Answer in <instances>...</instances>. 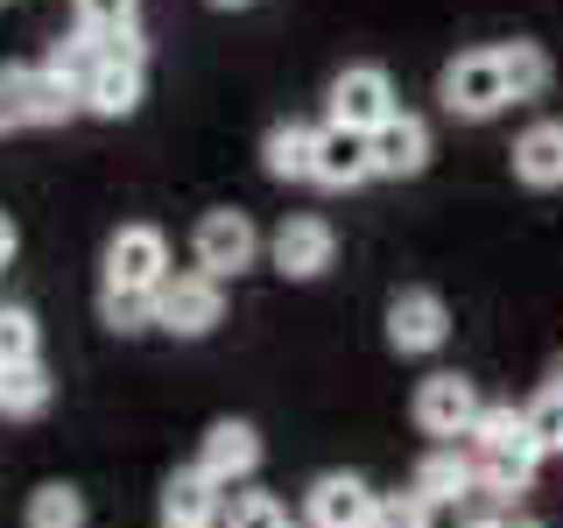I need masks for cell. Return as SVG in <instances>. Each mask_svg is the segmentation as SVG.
Returning a JSON list of instances; mask_svg holds the SVG:
<instances>
[{
    "label": "cell",
    "mask_w": 563,
    "mask_h": 528,
    "mask_svg": "<svg viewBox=\"0 0 563 528\" xmlns=\"http://www.w3.org/2000/svg\"><path fill=\"white\" fill-rule=\"evenodd\" d=\"M528 430H536L542 458H563V374L536 387V402H528Z\"/></svg>",
    "instance_id": "4316f807"
},
{
    "label": "cell",
    "mask_w": 563,
    "mask_h": 528,
    "mask_svg": "<svg viewBox=\"0 0 563 528\" xmlns=\"http://www.w3.org/2000/svg\"><path fill=\"white\" fill-rule=\"evenodd\" d=\"M225 515V486L205 480L198 465H176L163 480V521H190V528H219Z\"/></svg>",
    "instance_id": "e0dca14e"
},
{
    "label": "cell",
    "mask_w": 563,
    "mask_h": 528,
    "mask_svg": "<svg viewBox=\"0 0 563 528\" xmlns=\"http://www.w3.org/2000/svg\"><path fill=\"white\" fill-rule=\"evenodd\" d=\"M85 521H92V507L70 480H43L22 507V528H85Z\"/></svg>",
    "instance_id": "7402d4cb"
},
{
    "label": "cell",
    "mask_w": 563,
    "mask_h": 528,
    "mask_svg": "<svg viewBox=\"0 0 563 528\" xmlns=\"http://www.w3.org/2000/svg\"><path fill=\"white\" fill-rule=\"evenodd\" d=\"M310 184H317V190H360V184H374V155H366V134L317 128V163H310Z\"/></svg>",
    "instance_id": "5bb4252c"
},
{
    "label": "cell",
    "mask_w": 563,
    "mask_h": 528,
    "mask_svg": "<svg viewBox=\"0 0 563 528\" xmlns=\"http://www.w3.org/2000/svg\"><path fill=\"white\" fill-rule=\"evenodd\" d=\"M409 486L430 507H472L479 501V458H472V444H437V451H422Z\"/></svg>",
    "instance_id": "7c38bea8"
},
{
    "label": "cell",
    "mask_w": 563,
    "mask_h": 528,
    "mask_svg": "<svg viewBox=\"0 0 563 528\" xmlns=\"http://www.w3.org/2000/svg\"><path fill=\"white\" fill-rule=\"evenodd\" d=\"M43 64H49V70H57V78H70V85H85V78H92V70H99L106 57H99V35H85V29H70V35H57V43H49V50H43Z\"/></svg>",
    "instance_id": "484cf974"
},
{
    "label": "cell",
    "mask_w": 563,
    "mask_h": 528,
    "mask_svg": "<svg viewBox=\"0 0 563 528\" xmlns=\"http://www.w3.org/2000/svg\"><path fill=\"white\" fill-rule=\"evenodd\" d=\"M493 50H500V70H507V92H515V106H536L542 92H550L556 64H550V50H542V43L515 35V43H493Z\"/></svg>",
    "instance_id": "ffe728a7"
},
{
    "label": "cell",
    "mask_w": 563,
    "mask_h": 528,
    "mask_svg": "<svg viewBox=\"0 0 563 528\" xmlns=\"http://www.w3.org/2000/svg\"><path fill=\"white\" fill-rule=\"evenodd\" d=\"M29 128V64H0V134Z\"/></svg>",
    "instance_id": "f1b7e54d"
},
{
    "label": "cell",
    "mask_w": 563,
    "mask_h": 528,
    "mask_svg": "<svg viewBox=\"0 0 563 528\" xmlns=\"http://www.w3.org/2000/svg\"><path fill=\"white\" fill-rule=\"evenodd\" d=\"M85 35H120V29H141V0H70Z\"/></svg>",
    "instance_id": "83f0119b"
},
{
    "label": "cell",
    "mask_w": 563,
    "mask_h": 528,
    "mask_svg": "<svg viewBox=\"0 0 563 528\" xmlns=\"http://www.w3.org/2000/svg\"><path fill=\"white\" fill-rule=\"evenodd\" d=\"M374 528H430V501H422L416 486H401V493H380V507H374Z\"/></svg>",
    "instance_id": "f546056e"
},
{
    "label": "cell",
    "mask_w": 563,
    "mask_h": 528,
    "mask_svg": "<svg viewBox=\"0 0 563 528\" xmlns=\"http://www.w3.org/2000/svg\"><path fill=\"white\" fill-rule=\"evenodd\" d=\"M507 169L521 190H563V120H528L507 148Z\"/></svg>",
    "instance_id": "4fadbf2b"
},
{
    "label": "cell",
    "mask_w": 563,
    "mask_h": 528,
    "mask_svg": "<svg viewBox=\"0 0 563 528\" xmlns=\"http://www.w3.org/2000/svg\"><path fill=\"white\" fill-rule=\"evenodd\" d=\"M57 402V381H49V366L35 360V366H14V374H0V416L8 422H35Z\"/></svg>",
    "instance_id": "44dd1931"
},
{
    "label": "cell",
    "mask_w": 563,
    "mask_h": 528,
    "mask_svg": "<svg viewBox=\"0 0 563 528\" xmlns=\"http://www.w3.org/2000/svg\"><path fill=\"white\" fill-rule=\"evenodd\" d=\"M437 106H444L451 120H465V128H486V120H500L515 92H507V70H500V50H457V57L437 70Z\"/></svg>",
    "instance_id": "6da1fadb"
},
{
    "label": "cell",
    "mask_w": 563,
    "mask_h": 528,
    "mask_svg": "<svg viewBox=\"0 0 563 528\" xmlns=\"http://www.w3.org/2000/svg\"><path fill=\"white\" fill-rule=\"evenodd\" d=\"M401 106H395V78L380 64H345L339 78L324 85V128H345V134H374L387 128Z\"/></svg>",
    "instance_id": "3957f363"
},
{
    "label": "cell",
    "mask_w": 563,
    "mask_h": 528,
    "mask_svg": "<svg viewBox=\"0 0 563 528\" xmlns=\"http://www.w3.org/2000/svg\"><path fill=\"white\" fill-rule=\"evenodd\" d=\"M0 8H8V0H0Z\"/></svg>",
    "instance_id": "e575fe53"
},
{
    "label": "cell",
    "mask_w": 563,
    "mask_h": 528,
    "mask_svg": "<svg viewBox=\"0 0 563 528\" xmlns=\"http://www.w3.org/2000/svg\"><path fill=\"white\" fill-rule=\"evenodd\" d=\"M99 57H113V64H148V35H141V29L99 35Z\"/></svg>",
    "instance_id": "4dcf8cb0"
},
{
    "label": "cell",
    "mask_w": 563,
    "mask_h": 528,
    "mask_svg": "<svg viewBox=\"0 0 563 528\" xmlns=\"http://www.w3.org/2000/svg\"><path fill=\"white\" fill-rule=\"evenodd\" d=\"M99 324L120 331V339H141V331H155V296L148 289H106L99 282Z\"/></svg>",
    "instance_id": "d4e9b609"
},
{
    "label": "cell",
    "mask_w": 563,
    "mask_h": 528,
    "mask_svg": "<svg viewBox=\"0 0 563 528\" xmlns=\"http://www.w3.org/2000/svg\"><path fill=\"white\" fill-rule=\"evenodd\" d=\"M85 113V85L57 78L49 64H29V128H70Z\"/></svg>",
    "instance_id": "d6986e66"
},
{
    "label": "cell",
    "mask_w": 563,
    "mask_h": 528,
    "mask_svg": "<svg viewBox=\"0 0 563 528\" xmlns=\"http://www.w3.org/2000/svg\"><path fill=\"white\" fill-rule=\"evenodd\" d=\"M310 163H317L310 120H275V128L261 134V176H275V184H310Z\"/></svg>",
    "instance_id": "ac0fdd59"
},
{
    "label": "cell",
    "mask_w": 563,
    "mask_h": 528,
    "mask_svg": "<svg viewBox=\"0 0 563 528\" xmlns=\"http://www.w3.org/2000/svg\"><path fill=\"white\" fill-rule=\"evenodd\" d=\"M219 324H225V282H211L198 268H176L155 289V331H169V339H211Z\"/></svg>",
    "instance_id": "5b68a950"
},
{
    "label": "cell",
    "mask_w": 563,
    "mask_h": 528,
    "mask_svg": "<svg viewBox=\"0 0 563 528\" xmlns=\"http://www.w3.org/2000/svg\"><path fill=\"white\" fill-rule=\"evenodd\" d=\"M380 493L360 472H317L303 493V528H374Z\"/></svg>",
    "instance_id": "8fae6325"
},
{
    "label": "cell",
    "mask_w": 563,
    "mask_h": 528,
    "mask_svg": "<svg viewBox=\"0 0 563 528\" xmlns=\"http://www.w3.org/2000/svg\"><path fill=\"white\" fill-rule=\"evenodd\" d=\"M444 339H451V304L437 289L409 282V289L387 296V345L401 360H430V352H444Z\"/></svg>",
    "instance_id": "ba28073f"
},
{
    "label": "cell",
    "mask_w": 563,
    "mask_h": 528,
    "mask_svg": "<svg viewBox=\"0 0 563 528\" xmlns=\"http://www.w3.org/2000/svg\"><path fill=\"white\" fill-rule=\"evenodd\" d=\"M14 254H22V226H14V219H8V211H0V268H8V261H14Z\"/></svg>",
    "instance_id": "1f68e13d"
},
{
    "label": "cell",
    "mask_w": 563,
    "mask_h": 528,
    "mask_svg": "<svg viewBox=\"0 0 563 528\" xmlns=\"http://www.w3.org/2000/svg\"><path fill=\"white\" fill-rule=\"evenodd\" d=\"M155 528H190V521H155Z\"/></svg>",
    "instance_id": "836d02e7"
},
{
    "label": "cell",
    "mask_w": 563,
    "mask_h": 528,
    "mask_svg": "<svg viewBox=\"0 0 563 528\" xmlns=\"http://www.w3.org/2000/svg\"><path fill=\"white\" fill-rule=\"evenodd\" d=\"M219 528H296V521H289V507H282V493H268V486H233V493H225Z\"/></svg>",
    "instance_id": "cb8c5ba5"
},
{
    "label": "cell",
    "mask_w": 563,
    "mask_h": 528,
    "mask_svg": "<svg viewBox=\"0 0 563 528\" xmlns=\"http://www.w3.org/2000/svg\"><path fill=\"white\" fill-rule=\"evenodd\" d=\"M261 451H268V444H261V430H254L246 416H219V422L205 430V444H198V458H190V465L233 493V486H246V480L261 472Z\"/></svg>",
    "instance_id": "9c48e42d"
},
{
    "label": "cell",
    "mask_w": 563,
    "mask_h": 528,
    "mask_svg": "<svg viewBox=\"0 0 563 528\" xmlns=\"http://www.w3.org/2000/svg\"><path fill=\"white\" fill-rule=\"evenodd\" d=\"M141 99H148V64H113L106 57L92 78H85V113L92 120H134Z\"/></svg>",
    "instance_id": "9a60e30c"
},
{
    "label": "cell",
    "mask_w": 563,
    "mask_h": 528,
    "mask_svg": "<svg viewBox=\"0 0 563 528\" xmlns=\"http://www.w3.org/2000/svg\"><path fill=\"white\" fill-rule=\"evenodd\" d=\"M106 289H163V282L176 275L169 268V233L163 226H148V219H134V226H120L113 240H106Z\"/></svg>",
    "instance_id": "8992f818"
},
{
    "label": "cell",
    "mask_w": 563,
    "mask_h": 528,
    "mask_svg": "<svg viewBox=\"0 0 563 528\" xmlns=\"http://www.w3.org/2000/svg\"><path fill=\"white\" fill-rule=\"evenodd\" d=\"M479 409H486V395H479V381H465V374H422L416 381V402H409L416 430L437 437V444H472Z\"/></svg>",
    "instance_id": "277c9868"
},
{
    "label": "cell",
    "mask_w": 563,
    "mask_h": 528,
    "mask_svg": "<svg viewBox=\"0 0 563 528\" xmlns=\"http://www.w3.org/2000/svg\"><path fill=\"white\" fill-rule=\"evenodd\" d=\"M472 451H479V458H528V465H542V444H536V430H528V409H515V402H486L479 422H472Z\"/></svg>",
    "instance_id": "2e32d148"
},
{
    "label": "cell",
    "mask_w": 563,
    "mask_h": 528,
    "mask_svg": "<svg viewBox=\"0 0 563 528\" xmlns=\"http://www.w3.org/2000/svg\"><path fill=\"white\" fill-rule=\"evenodd\" d=\"M205 8H219V14H240V8H254V0H205Z\"/></svg>",
    "instance_id": "d6a6232c"
},
{
    "label": "cell",
    "mask_w": 563,
    "mask_h": 528,
    "mask_svg": "<svg viewBox=\"0 0 563 528\" xmlns=\"http://www.w3.org/2000/svg\"><path fill=\"white\" fill-rule=\"evenodd\" d=\"M261 254H268V240H261L254 219L233 211V205H211V211H198V226H190V261H198V275H211V282L246 275Z\"/></svg>",
    "instance_id": "7a4b0ae2"
},
{
    "label": "cell",
    "mask_w": 563,
    "mask_h": 528,
    "mask_svg": "<svg viewBox=\"0 0 563 528\" xmlns=\"http://www.w3.org/2000/svg\"><path fill=\"white\" fill-rule=\"evenodd\" d=\"M331 261H339V233L317 211H289L268 233V268L282 282H317V275H331Z\"/></svg>",
    "instance_id": "52a82bcc"
},
{
    "label": "cell",
    "mask_w": 563,
    "mask_h": 528,
    "mask_svg": "<svg viewBox=\"0 0 563 528\" xmlns=\"http://www.w3.org/2000/svg\"><path fill=\"white\" fill-rule=\"evenodd\" d=\"M366 155H374V176H380V184H416V176L430 169V155H437L430 120H422V113H395L387 128L366 134Z\"/></svg>",
    "instance_id": "30bf717a"
},
{
    "label": "cell",
    "mask_w": 563,
    "mask_h": 528,
    "mask_svg": "<svg viewBox=\"0 0 563 528\" xmlns=\"http://www.w3.org/2000/svg\"><path fill=\"white\" fill-rule=\"evenodd\" d=\"M35 360H43V324H35V310L0 304V374H14V366H35Z\"/></svg>",
    "instance_id": "603a6c76"
}]
</instances>
